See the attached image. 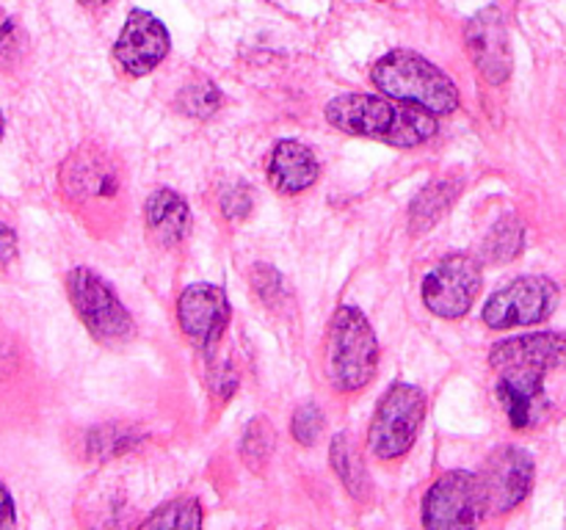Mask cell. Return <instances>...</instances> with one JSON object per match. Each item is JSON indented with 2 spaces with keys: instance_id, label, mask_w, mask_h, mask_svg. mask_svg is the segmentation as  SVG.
<instances>
[{
  "instance_id": "1",
  "label": "cell",
  "mask_w": 566,
  "mask_h": 530,
  "mask_svg": "<svg viewBox=\"0 0 566 530\" xmlns=\"http://www.w3.org/2000/svg\"><path fill=\"white\" fill-rule=\"evenodd\" d=\"M326 121L348 136L385 141L390 147H418L437 132V116L415 105L376 94H343L326 105Z\"/></svg>"
},
{
  "instance_id": "2",
  "label": "cell",
  "mask_w": 566,
  "mask_h": 530,
  "mask_svg": "<svg viewBox=\"0 0 566 530\" xmlns=\"http://www.w3.org/2000/svg\"><path fill=\"white\" fill-rule=\"evenodd\" d=\"M370 81L385 97L415 105L434 116H448L459 108L457 83L412 50H392L374 64Z\"/></svg>"
},
{
  "instance_id": "3",
  "label": "cell",
  "mask_w": 566,
  "mask_h": 530,
  "mask_svg": "<svg viewBox=\"0 0 566 530\" xmlns=\"http://www.w3.org/2000/svg\"><path fill=\"white\" fill-rule=\"evenodd\" d=\"M379 364L374 326L357 307H337L324 342L326 379L340 392H359L370 384Z\"/></svg>"
},
{
  "instance_id": "4",
  "label": "cell",
  "mask_w": 566,
  "mask_h": 530,
  "mask_svg": "<svg viewBox=\"0 0 566 530\" xmlns=\"http://www.w3.org/2000/svg\"><path fill=\"white\" fill-rule=\"evenodd\" d=\"M426 417V395L415 384L398 381L376 406L368 428V447L379 462H392L409 453Z\"/></svg>"
},
{
  "instance_id": "5",
  "label": "cell",
  "mask_w": 566,
  "mask_h": 530,
  "mask_svg": "<svg viewBox=\"0 0 566 530\" xmlns=\"http://www.w3.org/2000/svg\"><path fill=\"white\" fill-rule=\"evenodd\" d=\"M66 296H70L77 318L92 331L94 340H99L103 346H122V342L133 340L136 324L103 276L88 268L70 271L66 274Z\"/></svg>"
},
{
  "instance_id": "6",
  "label": "cell",
  "mask_w": 566,
  "mask_h": 530,
  "mask_svg": "<svg viewBox=\"0 0 566 530\" xmlns=\"http://www.w3.org/2000/svg\"><path fill=\"white\" fill-rule=\"evenodd\" d=\"M486 500L479 475L453 469L440 475L423 497L426 530H475L484 519Z\"/></svg>"
},
{
  "instance_id": "7",
  "label": "cell",
  "mask_w": 566,
  "mask_h": 530,
  "mask_svg": "<svg viewBox=\"0 0 566 530\" xmlns=\"http://www.w3.org/2000/svg\"><path fill=\"white\" fill-rule=\"evenodd\" d=\"M558 307V287L547 276H520L492 293L481 309V320L490 329L534 326L551 318Z\"/></svg>"
},
{
  "instance_id": "8",
  "label": "cell",
  "mask_w": 566,
  "mask_h": 530,
  "mask_svg": "<svg viewBox=\"0 0 566 530\" xmlns=\"http://www.w3.org/2000/svg\"><path fill=\"white\" fill-rule=\"evenodd\" d=\"M484 274L470 254H451L440 259L423 279V304L440 318H462L479 298Z\"/></svg>"
},
{
  "instance_id": "9",
  "label": "cell",
  "mask_w": 566,
  "mask_h": 530,
  "mask_svg": "<svg viewBox=\"0 0 566 530\" xmlns=\"http://www.w3.org/2000/svg\"><path fill=\"white\" fill-rule=\"evenodd\" d=\"M481 489H484L486 508L492 513H509L531 495L534 486V458L528 451L517 445L497 447L484 464L481 473Z\"/></svg>"
},
{
  "instance_id": "10",
  "label": "cell",
  "mask_w": 566,
  "mask_h": 530,
  "mask_svg": "<svg viewBox=\"0 0 566 530\" xmlns=\"http://www.w3.org/2000/svg\"><path fill=\"white\" fill-rule=\"evenodd\" d=\"M177 320L188 340L202 351L219 346L227 324H230V301L219 285L197 282L180 293L177 301Z\"/></svg>"
},
{
  "instance_id": "11",
  "label": "cell",
  "mask_w": 566,
  "mask_h": 530,
  "mask_svg": "<svg viewBox=\"0 0 566 530\" xmlns=\"http://www.w3.org/2000/svg\"><path fill=\"white\" fill-rule=\"evenodd\" d=\"M464 36H468L470 59H473L481 77L492 86L506 83L512 75V47H509V28L503 20V11L495 6L479 11L468 22Z\"/></svg>"
},
{
  "instance_id": "12",
  "label": "cell",
  "mask_w": 566,
  "mask_h": 530,
  "mask_svg": "<svg viewBox=\"0 0 566 530\" xmlns=\"http://www.w3.org/2000/svg\"><path fill=\"white\" fill-rule=\"evenodd\" d=\"M169 53V31L158 17L149 11H130L119 39L114 44V55L122 70L133 77L149 75Z\"/></svg>"
},
{
  "instance_id": "13",
  "label": "cell",
  "mask_w": 566,
  "mask_h": 530,
  "mask_svg": "<svg viewBox=\"0 0 566 530\" xmlns=\"http://www.w3.org/2000/svg\"><path fill=\"white\" fill-rule=\"evenodd\" d=\"M497 401H501L512 428L528 431L534 425H539L545 420L547 409H551L545 395V370H501V379H497Z\"/></svg>"
},
{
  "instance_id": "14",
  "label": "cell",
  "mask_w": 566,
  "mask_h": 530,
  "mask_svg": "<svg viewBox=\"0 0 566 530\" xmlns=\"http://www.w3.org/2000/svg\"><path fill=\"white\" fill-rule=\"evenodd\" d=\"M490 364L495 370L566 368V335H558V331H536V335L509 337V340H501L497 346H492Z\"/></svg>"
},
{
  "instance_id": "15",
  "label": "cell",
  "mask_w": 566,
  "mask_h": 530,
  "mask_svg": "<svg viewBox=\"0 0 566 530\" xmlns=\"http://www.w3.org/2000/svg\"><path fill=\"white\" fill-rule=\"evenodd\" d=\"M321 174V163L310 147L302 141H280L269 160V180L280 193H302L315 186Z\"/></svg>"
},
{
  "instance_id": "16",
  "label": "cell",
  "mask_w": 566,
  "mask_h": 530,
  "mask_svg": "<svg viewBox=\"0 0 566 530\" xmlns=\"http://www.w3.org/2000/svg\"><path fill=\"white\" fill-rule=\"evenodd\" d=\"M144 221H147V230L153 235V241L158 246H177V243L186 241V235L191 232V213H188V204L180 193L169 191V188H160L144 204Z\"/></svg>"
},
{
  "instance_id": "17",
  "label": "cell",
  "mask_w": 566,
  "mask_h": 530,
  "mask_svg": "<svg viewBox=\"0 0 566 530\" xmlns=\"http://www.w3.org/2000/svg\"><path fill=\"white\" fill-rule=\"evenodd\" d=\"M462 188H464V180L457 174L431 180L429 186L415 197L412 208H409V230H412V235L429 232L431 226H434L437 221L453 208V202L459 199Z\"/></svg>"
},
{
  "instance_id": "18",
  "label": "cell",
  "mask_w": 566,
  "mask_h": 530,
  "mask_svg": "<svg viewBox=\"0 0 566 530\" xmlns=\"http://www.w3.org/2000/svg\"><path fill=\"white\" fill-rule=\"evenodd\" d=\"M329 462H332V469L337 473V478H340V484L346 486L348 495H352L354 500H368L370 497L368 467H365L357 445H354L346 434H337L335 439H332Z\"/></svg>"
},
{
  "instance_id": "19",
  "label": "cell",
  "mask_w": 566,
  "mask_h": 530,
  "mask_svg": "<svg viewBox=\"0 0 566 530\" xmlns=\"http://www.w3.org/2000/svg\"><path fill=\"white\" fill-rule=\"evenodd\" d=\"M525 248V226L523 221L509 215L501 219L481 241V263L486 265H503L512 263L523 254Z\"/></svg>"
},
{
  "instance_id": "20",
  "label": "cell",
  "mask_w": 566,
  "mask_h": 530,
  "mask_svg": "<svg viewBox=\"0 0 566 530\" xmlns=\"http://www.w3.org/2000/svg\"><path fill=\"white\" fill-rule=\"evenodd\" d=\"M138 445V434L125 425H97L83 436V456L92 462H108Z\"/></svg>"
},
{
  "instance_id": "21",
  "label": "cell",
  "mask_w": 566,
  "mask_h": 530,
  "mask_svg": "<svg viewBox=\"0 0 566 530\" xmlns=\"http://www.w3.org/2000/svg\"><path fill=\"white\" fill-rule=\"evenodd\" d=\"M138 530H202V508L193 497H177L155 508Z\"/></svg>"
},
{
  "instance_id": "22",
  "label": "cell",
  "mask_w": 566,
  "mask_h": 530,
  "mask_svg": "<svg viewBox=\"0 0 566 530\" xmlns=\"http://www.w3.org/2000/svg\"><path fill=\"white\" fill-rule=\"evenodd\" d=\"M177 108L191 116V119H208L221 108L219 86L213 81H205V77L186 83L182 92L177 94Z\"/></svg>"
},
{
  "instance_id": "23",
  "label": "cell",
  "mask_w": 566,
  "mask_h": 530,
  "mask_svg": "<svg viewBox=\"0 0 566 530\" xmlns=\"http://www.w3.org/2000/svg\"><path fill=\"white\" fill-rule=\"evenodd\" d=\"M274 425L269 423V417H254L252 423L247 425L241 439V456L243 462L252 469H263L269 464L271 453H274Z\"/></svg>"
},
{
  "instance_id": "24",
  "label": "cell",
  "mask_w": 566,
  "mask_h": 530,
  "mask_svg": "<svg viewBox=\"0 0 566 530\" xmlns=\"http://www.w3.org/2000/svg\"><path fill=\"white\" fill-rule=\"evenodd\" d=\"M75 166V174L66 177L70 182H75L81 193H92V197H114L116 193V177L108 166L99 158H86V160H72Z\"/></svg>"
},
{
  "instance_id": "25",
  "label": "cell",
  "mask_w": 566,
  "mask_h": 530,
  "mask_svg": "<svg viewBox=\"0 0 566 530\" xmlns=\"http://www.w3.org/2000/svg\"><path fill=\"white\" fill-rule=\"evenodd\" d=\"M252 290H254V296L265 304V307L280 309L282 301L287 298V282H285V276L274 268V265L258 263L252 268Z\"/></svg>"
},
{
  "instance_id": "26",
  "label": "cell",
  "mask_w": 566,
  "mask_h": 530,
  "mask_svg": "<svg viewBox=\"0 0 566 530\" xmlns=\"http://www.w3.org/2000/svg\"><path fill=\"white\" fill-rule=\"evenodd\" d=\"M324 412L318 409V403H302V406L296 409V414H293V423H291V434L293 439L298 442V445L304 447H313L315 442L321 439V434H324Z\"/></svg>"
},
{
  "instance_id": "27",
  "label": "cell",
  "mask_w": 566,
  "mask_h": 530,
  "mask_svg": "<svg viewBox=\"0 0 566 530\" xmlns=\"http://www.w3.org/2000/svg\"><path fill=\"white\" fill-rule=\"evenodd\" d=\"M254 208V197L249 191V186H232L227 188L224 197H221V213L230 221H243L249 219Z\"/></svg>"
},
{
  "instance_id": "28",
  "label": "cell",
  "mask_w": 566,
  "mask_h": 530,
  "mask_svg": "<svg viewBox=\"0 0 566 530\" xmlns=\"http://www.w3.org/2000/svg\"><path fill=\"white\" fill-rule=\"evenodd\" d=\"M17 50H20V31H17L14 20L0 14V55L9 59V55L17 53Z\"/></svg>"
},
{
  "instance_id": "29",
  "label": "cell",
  "mask_w": 566,
  "mask_h": 530,
  "mask_svg": "<svg viewBox=\"0 0 566 530\" xmlns=\"http://www.w3.org/2000/svg\"><path fill=\"white\" fill-rule=\"evenodd\" d=\"M17 257V235L11 226L0 221V265H9Z\"/></svg>"
},
{
  "instance_id": "30",
  "label": "cell",
  "mask_w": 566,
  "mask_h": 530,
  "mask_svg": "<svg viewBox=\"0 0 566 530\" xmlns=\"http://www.w3.org/2000/svg\"><path fill=\"white\" fill-rule=\"evenodd\" d=\"M17 513L14 502H11V495L6 491V486L0 484V530H14Z\"/></svg>"
},
{
  "instance_id": "31",
  "label": "cell",
  "mask_w": 566,
  "mask_h": 530,
  "mask_svg": "<svg viewBox=\"0 0 566 530\" xmlns=\"http://www.w3.org/2000/svg\"><path fill=\"white\" fill-rule=\"evenodd\" d=\"M0 138H3V114H0Z\"/></svg>"
},
{
  "instance_id": "32",
  "label": "cell",
  "mask_w": 566,
  "mask_h": 530,
  "mask_svg": "<svg viewBox=\"0 0 566 530\" xmlns=\"http://www.w3.org/2000/svg\"><path fill=\"white\" fill-rule=\"evenodd\" d=\"M83 3H105V0H83Z\"/></svg>"
}]
</instances>
